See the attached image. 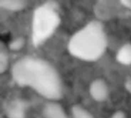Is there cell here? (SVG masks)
Instances as JSON below:
<instances>
[{
	"label": "cell",
	"mask_w": 131,
	"mask_h": 118,
	"mask_svg": "<svg viewBox=\"0 0 131 118\" xmlns=\"http://www.w3.org/2000/svg\"><path fill=\"white\" fill-rule=\"evenodd\" d=\"M107 46V38L103 25L98 21H92L72 36L68 49L73 56L93 61L104 55Z\"/></svg>",
	"instance_id": "cell-2"
},
{
	"label": "cell",
	"mask_w": 131,
	"mask_h": 118,
	"mask_svg": "<svg viewBox=\"0 0 131 118\" xmlns=\"http://www.w3.org/2000/svg\"><path fill=\"white\" fill-rule=\"evenodd\" d=\"M110 118H127L126 117V114L124 111H117L116 112H114L112 116Z\"/></svg>",
	"instance_id": "cell-12"
},
{
	"label": "cell",
	"mask_w": 131,
	"mask_h": 118,
	"mask_svg": "<svg viewBox=\"0 0 131 118\" xmlns=\"http://www.w3.org/2000/svg\"><path fill=\"white\" fill-rule=\"evenodd\" d=\"M24 45V40L22 38H18L16 41H15L12 45H11V48L12 49H15V50H17V49H19L21 48Z\"/></svg>",
	"instance_id": "cell-11"
},
{
	"label": "cell",
	"mask_w": 131,
	"mask_h": 118,
	"mask_svg": "<svg viewBox=\"0 0 131 118\" xmlns=\"http://www.w3.org/2000/svg\"><path fill=\"white\" fill-rule=\"evenodd\" d=\"M117 59L124 65H131V45H124L117 54Z\"/></svg>",
	"instance_id": "cell-8"
},
{
	"label": "cell",
	"mask_w": 131,
	"mask_h": 118,
	"mask_svg": "<svg viewBox=\"0 0 131 118\" xmlns=\"http://www.w3.org/2000/svg\"><path fill=\"white\" fill-rule=\"evenodd\" d=\"M27 5L25 1L22 0H1L0 7L3 9L11 12H18L24 9Z\"/></svg>",
	"instance_id": "cell-7"
},
{
	"label": "cell",
	"mask_w": 131,
	"mask_h": 118,
	"mask_svg": "<svg viewBox=\"0 0 131 118\" xmlns=\"http://www.w3.org/2000/svg\"><path fill=\"white\" fill-rule=\"evenodd\" d=\"M89 93L95 101L104 102L110 96V88L106 81L102 78H97L91 83Z\"/></svg>",
	"instance_id": "cell-4"
},
{
	"label": "cell",
	"mask_w": 131,
	"mask_h": 118,
	"mask_svg": "<svg viewBox=\"0 0 131 118\" xmlns=\"http://www.w3.org/2000/svg\"><path fill=\"white\" fill-rule=\"evenodd\" d=\"M8 65V56L6 52V51L3 48V47H1L0 49V73L3 74Z\"/></svg>",
	"instance_id": "cell-10"
},
{
	"label": "cell",
	"mask_w": 131,
	"mask_h": 118,
	"mask_svg": "<svg viewBox=\"0 0 131 118\" xmlns=\"http://www.w3.org/2000/svg\"><path fill=\"white\" fill-rule=\"evenodd\" d=\"M27 105L22 100L12 101L5 108V113L8 118H24Z\"/></svg>",
	"instance_id": "cell-6"
},
{
	"label": "cell",
	"mask_w": 131,
	"mask_h": 118,
	"mask_svg": "<svg viewBox=\"0 0 131 118\" xmlns=\"http://www.w3.org/2000/svg\"><path fill=\"white\" fill-rule=\"evenodd\" d=\"M42 115L44 118H69L62 105L55 101H49L45 104Z\"/></svg>",
	"instance_id": "cell-5"
},
{
	"label": "cell",
	"mask_w": 131,
	"mask_h": 118,
	"mask_svg": "<svg viewBox=\"0 0 131 118\" xmlns=\"http://www.w3.org/2000/svg\"><path fill=\"white\" fill-rule=\"evenodd\" d=\"M12 74L18 85L29 87L49 101H57L63 95V84L58 71L44 59L25 57L14 65Z\"/></svg>",
	"instance_id": "cell-1"
},
{
	"label": "cell",
	"mask_w": 131,
	"mask_h": 118,
	"mask_svg": "<svg viewBox=\"0 0 131 118\" xmlns=\"http://www.w3.org/2000/svg\"><path fill=\"white\" fill-rule=\"evenodd\" d=\"M71 115L73 118H95L89 111L79 104L71 107Z\"/></svg>",
	"instance_id": "cell-9"
},
{
	"label": "cell",
	"mask_w": 131,
	"mask_h": 118,
	"mask_svg": "<svg viewBox=\"0 0 131 118\" xmlns=\"http://www.w3.org/2000/svg\"><path fill=\"white\" fill-rule=\"evenodd\" d=\"M60 18L51 6H41L38 8L35 14L34 18V35L35 41L39 43L49 37L58 25Z\"/></svg>",
	"instance_id": "cell-3"
}]
</instances>
